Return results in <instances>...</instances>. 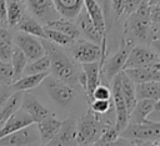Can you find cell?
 I'll list each match as a JSON object with an SVG mask.
<instances>
[{
    "instance_id": "1",
    "label": "cell",
    "mask_w": 160,
    "mask_h": 146,
    "mask_svg": "<svg viewBox=\"0 0 160 146\" xmlns=\"http://www.w3.org/2000/svg\"><path fill=\"white\" fill-rule=\"evenodd\" d=\"M45 54L50 60V74L56 79H60L70 85L78 84V69L70 56L61 50V46H58L45 39H41Z\"/></svg>"
},
{
    "instance_id": "2",
    "label": "cell",
    "mask_w": 160,
    "mask_h": 146,
    "mask_svg": "<svg viewBox=\"0 0 160 146\" xmlns=\"http://www.w3.org/2000/svg\"><path fill=\"white\" fill-rule=\"evenodd\" d=\"M151 6L149 0L144 1L135 12L128 16L124 24V36L134 42H146L150 40V26H151Z\"/></svg>"
},
{
    "instance_id": "3",
    "label": "cell",
    "mask_w": 160,
    "mask_h": 146,
    "mask_svg": "<svg viewBox=\"0 0 160 146\" xmlns=\"http://www.w3.org/2000/svg\"><path fill=\"white\" fill-rule=\"evenodd\" d=\"M111 121H105L101 115L94 114L91 110L76 120V142L78 146H91L100 137L105 126Z\"/></svg>"
},
{
    "instance_id": "4",
    "label": "cell",
    "mask_w": 160,
    "mask_h": 146,
    "mask_svg": "<svg viewBox=\"0 0 160 146\" xmlns=\"http://www.w3.org/2000/svg\"><path fill=\"white\" fill-rule=\"evenodd\" d=\"M134 45L135 42L125 36L121 39L118 51L112 54L110 57H105V60L100 64V80H104L108 85L118 74H120L124 70L128 55Z\"/></svg>"
},
{
    "instance_id": "5",
    "label": "cell",
    "mask_w": 160,
    "mask_h": 146,
    "mask_svg": "<svg viewBox=\"0 0 160 146\" xmlns=\"http://www.w3.org/2000/svg\"><path fill=\"white\" fill-rule=\"evenodd\" d=\"M110 91H111V102L112 107L115 110V122L114 126L119 131V134L122 132V130L129 124V112L126 109L125 99L121 92V76L118 74L110 82Z\"/></svg>"
},
{
    "instance_id": "6",
    "label": "cell",
    "mask_w": 160,
    "mask_h": 146,
    "mask_svg": "<svg viewBox=\"0 0 160 146\" xmlns=\"http://www.w3.org/2000/svg\"><path fill=\"white\" fill-rule=\"evenodd\" d=\"M42 82L45 85V89L49 96L58 105H60L61 107H66L72 102L76 95V90L72 85L60 79H56L55 76H50V75H48Z\"/></svg>"
},
{
    "instance_id": "7",
    "label": "cell",
    "mask_w": 160,
    "mask_h": 146,
    "mask_svg": "<svg viewBox=\"0 0 160 146\" xmlns=\"http://www.w3.org/2000/svg\"><path fill=\"white\" fill-rule=\"evenodd\" d=\"M120 136L136 141L154 142L160 140V122L146 120L142 124H128Z\"/></svg>"
},
{
    "instance_id": "8",
    "label": "cell",
    "mask_w": 160,
    "mask_h": 146,
    "mask_svg": "<svg viewBox=\"0 0 160 146\" xmlns=\"http://www.w3.org/2000/svg\"><path fill=\"white\" fill-rule=\"evenodd\" d=\"M12 42L24 52L28 61H34L45 55V49L41 39L34 35L18 31L15 35H12Z\"/></svg>"
},
{
    "instance_id": "9",
    "label": "cell",
    "mask_w": 160,
    "mask_h": 146,
    "mask_svg": "<svg viewBox=\"0 0 160 146\" xmlns=\"http://www.w3.org/2000/svg\"><path fill=\"white\" fill-rule=\"evenodd\" d=\"M160 59L155 50L151 46L138 44L134 45L128 55L124 69H130V67H140V66H148L159 62Z\"/></svg>"
},
{
    "instance_id": "10",
    "label": "cell",
    "mask_w": 160,
    "mask_h": 146,
    "mask_svg": "<svg viewBox=\"0 0 160 146\" xmlns=\"http://www.w3.org/2000/svg\"><path fill=\"white\" fill-rule=\"evenodd\" d=\"M69 50L72 59L80 64L99 61L101 57V46L89 40H75Z\"/></svg>"
},
{
    "instance_id": "11",
    "label": "cell",
    "mask_w": 160,
    "mask_h": 146,
    "mask_svg": "<svg viewBox=\"0 0 160 146\" xmlns=\"http://www.w3.org/2000/svg\"><path fill=\"white\" fill-rule=\"evenodd\" d=\"M31 15L41 24L46 25L60 17L52 0H26Z\"/></svg>"
},
{
    "instance_id": "12",
    "label": "cell",
    "mask_w": 160,
    "mask_h": 146,
    "mask_svg": "<svg viewBox=\"0 0 160 146\" xmlns=\"http://www.w3.org/2000/svg\"><path fill=\"white\" fill-rule=\"evenodd\" d=\"M38 139L39 132L36 129V124H31L0 139V146H26L32 144Z\"/></svg>"
},
{
    "instance_id": "13",
    "label": "cell",
    "mask_w": 160,
    "mask_h": 146,
    "mask_svg": "<svg viewBox=\"0 0 160 146\" xmlns=\"http://www.w3.org/2000/svg\"><path fill=\"white\" fill-rule=\"evenodd\" d=\"M45 146H78L76 119L69 117L62 121L58 134Z\"/></svg>"
},
{
    "instance_id": "14",
    "label": "cell",
    "mask_w": 160,
    "mask_h": 146,
    "mask_svg": "<svg viewBox=\"0 0 160 146\" xmlns=\"http://www.w3.org/2000/svg\"><path fill=\"white\" fill-rule=\"evenodd\" d=\"M20 109L26 112L31 120L34 121V124L49 117L52 115V112L46 109L34 95H31L29 91L28 92H24V96H22V101H21V106Z\"/></svg>"
},
{
    "instance_id": "15",
    "label": "cell",
    "mask_w": 160,
    "mask_h": 146,
    "mask_svg": "<svg viewBox=\"0 0 160 146\" xmlns=\"http://www.w3.org/2000/svg\"><path fill=\"white\" fill-rule=\"evenodd\" d=\"M124 72L135 85L149 81H160V61L148 66L124 69Z\"/></svg>"
},
{
    "instance_id": "16",
    "label": "cell",
    "mask_w": 160,
    "mask_h": 146,
    "mask_svg": "<svg viewBox=\"0 0 160 146\" xmlns=\"http://www.w3.org/2000/svg\"><path fill=\"white\" fill-rule=\"evenodd\" d=\"M81 71L84 72L85 80H86L85 95L88 97V104H89L95 87L100 84V62L92 61V62L81 64Z\"/></svg>"
},
{
    "instance_id": "17",
    "label": "cell",
    "mask_w": 160,
    "mask_h": 146,
    "mask_svg": "<svg viewBox=\"0 0 160 146\" xmlns=\"http://www.w3.org/2000/svg\"><path fill=\"white\" fill-rule=\"evenodd\" d=\"M62 121L59 120L54 114L39 122H36V129L39 132V139L41 141V144L45 146L59 131L60 126H61Z\"/></svg>"
},
{
    "instance_id": "18",
    "label": "cell",
    "mask_w": 160,
    "mask_h": 146,
    "mask_svg": "<svg viewBox=\"0 0 160 146\" xmlns=\"http://www.w3.org/2000/svg\"><path fill=\"white\" fill-rule=\"evenodd\" d=\"M34 124V121L31 120V117L24 112L21 109H19L1 127H0V139H2L4 136L19 130V129H22L28 125H31Z\"/></svg>"
},
{
    "instance_id": "19",
    "label": "cell",
    "mask_w": 160,
    "mask_h": 146,
    "mask_svg": "<svg viewBox=\"0 0 160 146\" xmlns=\"http://www.w3.org/2000/svg\"><path fill=\"white\" fill-rule=\"evenodd\" d=\"M60 17L74 20L84 9V0H52Z\"/></svg>"
},
{
    "instance_id": "20",
    "label": "cell",
    "mask_w": 160,
    "mask_h": 146,
    "mask_svg": "<svg viewBox=\"0 0 160 146\" xmlns=\"http://www.w3.org/2000/svg\"><path fill=\"white\" fill-rule=\"evenodd\" d=\"M84 7H85V11L88 12V15L94 21L98 30L100 31V34L106 36V22H105L104 12H102L100 5L98 4V1L96 0H84Z\"/></svg>"
},
{
    "instance_id": "21",
    "label": "cell",
    "mask_w": 160,
    "mask_h": 146,
    "mask_svg": "<svg viewBox=\"0 0 160 146\" xmlns=\"http://www.w3.org/2000/svg\"><path fill=\"white\" fill-rule=\"evenodd\" d=\"M49 74L44 72V74H30V75H22L20 79H18L16 81H14L11 84V87L14 91H21V92H28L32 89H35L36 86H39L44 79L48 76Z\"/></svg>"
},
{
    "instance_id": "22",
    "label": "cell",
    "mask_w": 160,
    "mask_h": 146,
    "mask_svg": "<svg viewBox=\"0 0 160 146\" xmlns=\"http://www.w3.org/2000/svg\"><path fill=\"white\" fill-rule=\"evenodd\" d=\"M155 101L151 100H138L135 107L129 115V124H142L148 120V116L154 109Z\"/></svg>"
},
{
    "instance_id": "23",
    "label": "cell",
    "mask_w": 160,
    "mask_h": 146,
    "mask_svg": "<svg viewBox=\"0 0 160 146\" xmlns=\"http://www.w3.org/2000/svg\"><path fill=\"white\" fill-rule=\"evenodd\" d=\"M136 99L138 100H160V81H149L135 85Z\"/></svg>"
},
{
    "instance_id": "24",
    "label": "cell",
    "mask_w": 160,
    "mask_h": 146,
    "mask_svg": "<svg viewBox=\"0 0 160 146\" xmlns=\"http://www.w3.org/2000/svg\"><path fill=\"white\" fill-rule=\"evenodd\" d=\"M44 26H48L50 29H54V30H58L65 35H68L69 37H71L72 40H78L80 37V30L78 27V25L72 21V20H69V19H64V17H59Z\"/></svg>"
},
{
    "instance_id": "25",
    "label": "cell",
    "mask_w": 160,
    "mask_h": 146,
    "mask_svg": "<svg viewBox=\"0 0 160 146\" xmlns=\"http://www.w3.org/2000/svg\"><path fill=\"white\" fill-rule=\"evenodd\" d=\"M22 96H24V92L14 91L12 95L8 99V101L5 102L4 107L0 111V127L20 109L21 101H22Z\"/></svg>"
},
{
    "instance_id": "26",
    "label": "cell",
    "mask_w": 160,
    "mask_h": 146,
    "mask_svg": "<svg viewBox=\"0 0 160 146\" xmlns=\"http://www.w3.org/2000/svg\"><path fill=\"white\" fill-rule=\"evenodd\" d=\"M120 76H121V92H122V96L125 99L128 112L130 115V112L132 111V109L135 107V104L138 101V99H136V91H135V84L126 76V74L124 72V70L120 72Z\"/></svg>"
},
{
    "instance_id": "27",
    "label": "cell",
    "mask_w": 160,
    "mask_h": 146,
    "mask_svg": "<svg viewBox=\"0 0 160 146\" xmlns=\"http://www.w3.org/2000/svg\"><path fill=\"white\" fill-rule=\"evenodd\" d=\"M25 15V4L15 0H6V24L15 27Z\"/></svg>"
},
{
    "instance_id": "28",
    "label": "cell",
    "mask_w": 160,
    "mask_h": 146,
    "mask_svg": "<svg viewBox=\"0 0 160 146\" xmlns=\"http://www.w3.org/2000/svg\"><path fill=\"white\" fill-rule=\"evenodd\" d=\"M16 27L19 29V31L44 39V25H41L32 15H28L25 12V15L20 20V22L16 25Z\"/></svg>"
},
{
    "instance_id": "29",
    "label": "cell",
    "mask_w": 160,
    "mask_h": 146,
    "mask_svg": "<svg viewBox=\"0 0 160 146\" xmlns=\"http://www.w3.org/2000/svg\"><path fill=\"white\" fill-rule=\"evenodd\" d=\"M28 59L26 56L24 55V52L16 47L14 45V49H12V54H11V59H10V64L12 66V70H14V81H16L18 79H20L24 74V70H25V66L28 65Z\"/></svg>"
},
{
    "instance_id": "30",
    "label": "cell",
    "mask_w": 160,
    "mask_h": 146,
    "mask_svg": "<svg viewBox=\"0 0 160 146\" xmlns=\"http://www.w3.org/2000/svg\"><path fill=\"white\" fill-rule=\"evenodd\" d=\"M44 39L58 45V46H61V47H70L75 41L71 37H69L68 35H65L58 30L50 29L48 26H44Z\"/></svg>"
},
{
    "instance_id": "31",
    "label": "cell",
    "mask_w": 160,
    "mask_h": 146,
    "mask_svg": "<svg viewBox=\"0 0 160 146\" xmlns=\"http://www.w3.org/2000/svg\"><path fill=\"white\" fill-rule=\"evenodd\" d=\"M50 74V60L48 57V55H42L41 57L34 60V61H29L28 65L25 66L24 74L22 75H30V74Z\"/></svg>"
},
{
    "instance_id": "32",
    "label": "cell",
    "mask_w": 160,
    "mask_h": 146,
    "mask_svg": "<svg viewBox=\"0 0 160 146\" xmlns=\"http://www.w3.org/2000/svg\"><path fill=\"white\" fill-rule=\"evenodd\" d=\"M112 107L111 100H92L89 102V110L98 115H106Z\"/></svg>"
},
{
    "instance_id": "33",
    "label": "cell",
    "mask_w": 160,
    "mask_h": 146,
    "mask_svg": "<svg viewBox=\"0 0 160 146\" xmlns=\"http://www.w3.org/2000/svg\"><path fill=\"white\" fill-rule=\"evenodd\" d=\"M0 81L1 85H11L14 82V70L10 61H1L0 60Z\"/></svg>"
},
{
    "instance_id": "34",
    "label": "cell",
    "mask_w": 160,
    "mask_h": 146,
    "mask_svg": "<svg viewBox=\"0 0 160 146\" xmlns=\"http://www.w3.org/2000/svg\"><path fill=\"white\" fill-rule=\"evenodd\" d=\"M111 100V91H110V87L106 85V84H99L92 95H91V100Z\"/></svg>"
},
{
    "instance_id": "35",
    "label": "cell",
    "mask_w": 160,
    "mask_h": 146,
    "mask_svg": "<svg viewBox=\"0 0 160 146\" xmlns=\"http://www.w3.org/2000/svg\"><path fill=\"white\" fill-rule=\"evenodd\" d=\"M12 49H14L12 41H9V40L0 37V60L1 61H10Z\"/></svg>"
},
{
    "instance_id": "36",
    "label": "cell",
    "mask_w": 160,
    "mask_h": 146,
    "mask_svg": "<svg viewBox=\"0 0 160 146\" xmlns=\"http://www.w3.org/2000/svg\"><path fill=\"white\" fill-rule=\"evenodd\" d=\"M136 140H130L122 136H119L116 140L111 141V142H105V144H94L91 146H138Z\"/></svg>"
},
{
    "instance_id": "37",
    "label": "cell",
    "mask_w": 160,
    "mask_h": 146,
    "mask_svg": "<svg viewBox=\"0 0 160 146\" xmlns=\"http://www.w3.org/2000/svg\"><path fill=\"white\" fill-rule=\"evenodd\" d=\"M144 1H148V0H125V6H124V14L122 15H125V16L131 15L132 12L136 11V9Z\"/></svg>"
},
{
    "instance_id": "38",
    "label": "cell",
    "mask_w": 160,
    "mask_h": 146,
    "mask_svg": "<svg viewBox=\"0 0 160 146\" xmlns=\"http://www.w3.org/2000/svg\"><path fill=\"white\" fill-rule=\"evenodd\" d=\"M12 92H14V90H12L11 85H5V84L0 85V111L4 107L5 102L8 101V99L12 95Z\"/></svg>"
},
{
    "instance_id": "39",
    "label": "cell",
    "mask_w": 160,
    "mask_h": 146,
    "mask_svg": "<svg viewBox=\"0 0 160 146\" xmlns=\"http://www.w3.org/2000/svg\"><path fill=\"white\" fill-rule=\"evenodd\" d=\"M125 0H110V9L115 17H120L124 14Z\"/></svg>"
},
{
    "instance_id": "40",
    "label": "cell",
    "mask_w": 160,
    "mask_h": 146,
    "mask_svg": "<svg viewBox=\"0 0 160 146\" xmlns=\"http://www.w3.org/2000/svg\"><path fill=\"white\" fill-rule=\"evenodd\" d=\"M148 120L152 121V122H160V100L155 101L154 109L150 112V115L148 116Z\"/></svg>"
},
{
    "instance_id": "41",
    "label": "cell",
    "mask_w": 160,
    "mask_h": 146,
    "mask_svg": "<svg viewBox=\"0 0 160 146\" xmlns=\"http://www.w3.org/2000/svg\"><path fill=\"white\" fill-rule=\"evenodd\" d=\"M150 40H160V21L151 22L150 26Z\"/></svg>"
},
{
    "instance_id": "42",
    "label": "cell",
    "mask_w": 160,
    "mask_h": 146,
    "mask_svg": "<svg viewBox=\"0 0 160 146\" xmlns=\"http://www.w3.org/2000/svg\"><path fill=\"white\" fill-rule=\"evenodd\" d=\"M150 46L155 50V52L158 54V56H159V59H160V40H152Z\"/></svg>"
},
{
    "instance_id": "43",
    "label": "cell",
    "mask_w": 160,
    "mask_h": 146,
    "mask_svg": "<svg viewBox=\"0 0 160 146\" xmlns=\"http://www.w3.org/2000/svg\"><path fill=\"white\" fill-rule=\"evenodd\" d=\"M150 6H160V0H149Z\"/></svg>"
},
{
    "instance_id": "44",
    "label": "cell",
    "mask_w": 160,
    "mask_h": 146,
    "mask_svg": "<svg viewBox=\"0 0 160 146\" xmlns=\"http://www.w3.org/2000/svg\"><path fill=\"white\" fill-rule=\"evenodd\" d=\"M151 142H144V141H139L138 142V146H150Z\"/></svg>"
},
{
    "instance_id": "45",
    "label": "cell",
    "mask_w": 160,
    "mask_h": 146,
    "mask_svg": "<svg viewBox=\"0 0 160 146\" xmlns=\"http://www.w3.org/2000/svg\"><path fill=\"white\" fill-rule=\"evenodd\" d=\"M15 1H20V2H24V4H26V0H15Z\"/></svg>"
},
{
    "instance_id": "46",
    "label": "cell",
    "mask_w": 160,
    "mask_h": 146,
    "mask_svg": "<svg viewBox=\"0 0 160 146\" xmlns=\"http://www.w3.org/2000/svg\"><path fill=\"white\" fill-rule=\"evenodd\" d=\"M0 85H1V81H0Z\"/></svg>"
}]
</instances>
